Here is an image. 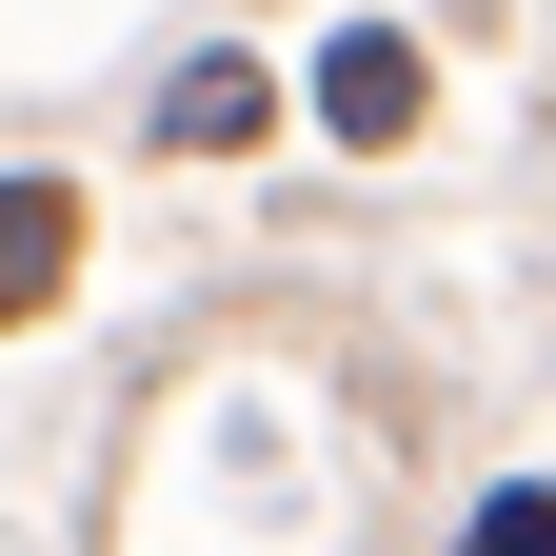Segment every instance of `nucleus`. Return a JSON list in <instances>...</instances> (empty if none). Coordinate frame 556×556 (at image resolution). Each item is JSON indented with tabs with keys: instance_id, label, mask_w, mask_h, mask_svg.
<instances>
[{
	"instance_id": "1",
	"label": "nucleus",
	"mask_w": 556,
	"mask_h": 556,
	"mask_svg": "<svg viewBox=\"0 0 556 556\" xmlns=\"http://www.w3.org/2000/svg\"><path fill=\"white\" fill-rule=\"evenodd\" d=\"M318 119L358 139V160H378V139H417V40H397V21H358V40H318Z\"/></svg>"
},
{
	"instance_id": "2",
	"label": "nucleus",
	"mask_w": 556,
	"mask_h": 556,
	"mask_svg": "<svg viewBox=\"0 0 556 556\" xmlns=\"http://www.w3.org/2000/svg\"><path fill=\"white\" fill-rule=\"evenodd\" d=\"M258 119H278V80H258V60H179V80H160V139H179V160H239Z\"/></svg>"
},
{
	"instance_id": "3",
	"label": "nucleus",
	"mask_w": 556,
	"mask_h": 556,
	"mask_svg": "<svg viewBox=\"0 0 556 556\" xmlns=\"http://www.w3.org/2000/svg\"><path fill=\"white\" fill-rule=\"evenodd\" d=\"M60 258H80V199H60V179H0V318L60 299Z\"/></svg>"
},
{
	"instance_id": "4",
	"label": "nucleus",
	"mask_w": 556,
	"mask_h": 556,
	"mask_svg": "<svg viewBox=\"0 0 556 556\" xmlns=\"http://www.w3.org/2000/svg\"><path fill=\"white\" fill-rule=\"evenodd\" d=\"M457 556H556V477H497V497H477V536Z\"/></svg>"
}]
</instances>
